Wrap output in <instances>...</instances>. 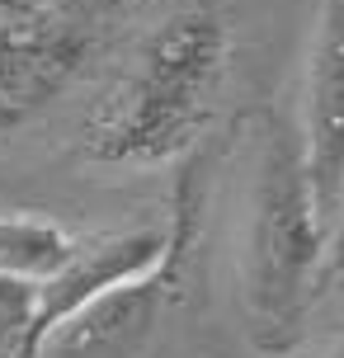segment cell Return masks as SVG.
Segmentation results:
<instances>
[{"mask_svg": "<svg viewBox=\"0 0 344 358\" xmlns=\"http://www.w3.org/2000/svg\"><path fill=\"white\" fill-rule=\"evenodd\" d=\"M231 66V29L213 0H184L137 43L90 108L80 151L94 165H165L213 123Z\"/></svg>", "mask_w": 344, "mask_h": 358, "instance_id": "1", "label": "cell"}, {"mask_svg": "<svg viewBox=\"0 0 344 358\" xmlns=\"http://www.w3.org/2000/svg\"><path fill=\"white\" fill-rule=\"evenodd\" d=\"M236 198V287L250 335L264 349L297 330L316 278L326 268V222L307 179L302 132L288 113H255L245 137V170Z\"/></svg>", "mask_w": 344, "mask_h": 358, "instance_id": "2", "label": "cell"}, {"mask_svg": "<svg viewBox=\"0 0 344 358\" xmlns=\"http://www.w3.org/2000/svg\"><path fill=\"white\" fill-rule=\"evenodd\" d=\"M127 10L132 0H0V132L52 108Z\"/></svg>", "mask_w": 344, "mask_h": 358, "instance_id": "3", "label": "cell"}, {"mask_svg": "<svg viewBox=\"0 0 344 358\" xmlns=\"http://www.w3.org/2000/svg\"><path fill=\"white\" fill-rule=\"evenodd\" d=\"M199 213H203L199 165H189L175 184L161 255L142 273H132L123 283L104 287L99 297H90L85 306H76L43 340L38 358H142L146 344L161 330L165 306L184 287V268H189L194 245H199Z\"/></svg>", "mask_w": 344, "mask_h": 358, "instance_id": "4", "label": "cell"}, {"mask_svg": "<svg viewBox=\"0 0 344 358\" xmlns=\"http://www.w3.org/2000/svg\"><path fill=\"white\" fill-rule=\"evenodd\" d=\"M297 132L307 151L311 198L330 231L344 189V0H316Z\"/></svg>", "mask_w": 344, "mask_h": 358, "instance_id": "5", "label": "cell"}, {"mask_svg": "<svg viewBox=\"0 0 344 358\" xmlns=\"http://www.w3.org/2000/svg\"><path fill=\"white\" fill-rule=\"evenodd\" d=\"M161 245H165V231H156V227L76 241L71 255H66L48 278L34 283V330H29L34 358H38V349H43V340L71 316L76 306H85L90 297H99L104 287L142 273V268L161 255Z\"/></svg>", "mask_w": 344, "mask_h": 358, "instance_id": "6", "label": "cell"}, {"mask_svg": "<svg viewBox=\"0 0 344 358\" xmlns=\"http://www.w3.org/2000/svg\"><path fill=\"white\" fill-rule=\"evenodd\" d=\"M71 236L62 231L48 217H29V213H0V273L10 278H48L66 255H71Z\"/></svg>", "mask_w": 344, "mask_h": 358, "instance_id": "7", "label": "cell"}, {"mask_svg": "<svg viewBox=\"0 0 344 358\" xmlns=\"http://www.w3.org/2000/svg\"><path fill=\"white\" fill-rule=\"evenodd\" d=\"M34 283L0 273V358H34Z\"/></svg>", "mask_w": 344, "mask_h": 358, "instance_id": "8", "label": "cell"}, {"mask_svg": "<svg viewBox=\"0 0 344 358\" xmlns=\"http://www.w3.org/2000/svg\"><path fill=\"white\" fill-rule=\"evenodd\" d=\"M321 278H326L330 287H340V292H344V189H340L335 222H330V231H326V268H321Z\"/></svg>", "mask_w": 344, "mask_h": 358, "instance_id": "9", "label": "cell"}, {"mask_svg": "<svg viewBox=\"0 0 344 358\" xmlns=\"http://www.w3.org/2000/svg\"><path fill=\"white\" fill-rule=\"evenodd\" d=\"M311 358H344V325L330 330L321 344H311Z\"/></svg>", "mask_w": 344, "mask_h": 358, "instance_id": "10", "label": "cell"}]
</instances>
